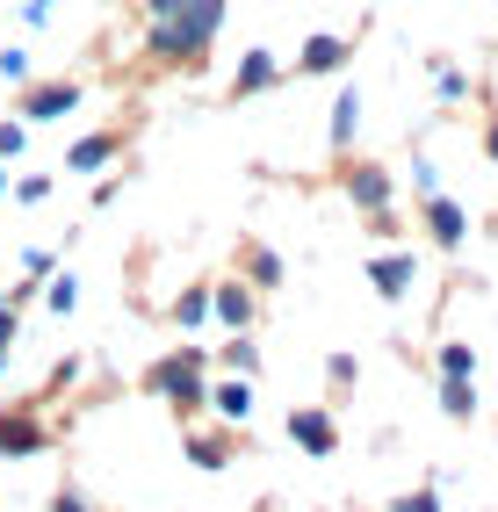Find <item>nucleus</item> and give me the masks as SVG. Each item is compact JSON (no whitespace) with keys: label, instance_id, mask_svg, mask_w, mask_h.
Wrapping results in <instances>:
<instances>
[{"label":"nucleus","instance_id":"1","mask_svg":"<svg viewBox=\"0 0 498 512\" xmlns=\"http://www.w3.org/2000/svg\"><path fill=\"white\" fill-rule=\"evenodd\" d=\"M217 29H224V0H181L174 15L152 22V51L159 58H195Z\"/></svg>","mask_w":498,"mask_h":512},{"label":"nucleus","instance_id":"2","mask_svg":"<svg viewBox=\"0 0 498 512\" xmlns=\"http://www.w3.org/2000/svg\"><path fill=\"white\" fill-rule=\"evenodd\" d=\"M210 361L203 354H174V361H159L152 368V390L166 397V404H181V412H188V404H203L210 397V375H203Z\"/></svg>","mask_w":498,"mask_h":512},{"label":"nucleus","instance_id":"3","mask_svg":"<svg viewBox=\"0 0 498 512\" xmlns=\"http://www.w3.org/2000/svg\"><path fill=\"white\" fill-rule=\"evenodd\" d=\"M419 202H426V231H434L441 253H462V246H470V210H462L455 195L434 188V195H419Z\"/></svg>","mask_w":498,"mask_h":512},{"label":"nucleus","instance_id":"4","mask_svg":"<svg viewBox=\"0 0 498 512\" xmlns=\"http://www.w3.org/2000/svg\"><path fill=\"white\" fill-rule=\"evenodd\" d=\"M347 195H354V210H369L376 224H390V174H383V166H354Z\"/></svg>","mask_w":498,"mask_h":512},{"label":"nucleus","instance_id":"5","mask_svg":"<svg viewBox=\"0 0 498 512\" xmlns=\"http://www.w3.org/2000/svg\"><path fill=\"white\" fill-rule=\"evenodd\" d=\"M289 440H296V448H304V455H332V448H340V426H332V412H289Z\"/></svg>","mask_w":498,"mask_h":512},{"label":"nucleus","instance_id":"6","mask_svg":"<svg viewBox=\"0 0 498 512\" xmlns=\"http://www.w3.org/2000/svg\"><path fill=\"white\" fill-rule=\"evenodd\" d=\"M369 282H376V296H390V303H397V296H412L419 260H412V253H376V260H369Z\"/></svg>","mask_w":498,"mask_h":512},{"label":"nucleus","instance_id":"7","mask_svg":"<svg viewBox=\"0 0 498 512\" xmlns=\"http://www.w3.org/2000/svg\"><path fill=\"white\" fill-rule=\"evenodd\" d=\"M73 109H80V87L73 80H65V87H37V94L22 101V123H58V116H73Z\"/></svg>","mask_w":498,"mask_h":512},{"label":"nucleus","instance_id":"8","mask_svg":"<svg viewBox=\"0 0 498 512\" xmlns=\"http://www.w3.org/2000/svg\"><path fill=\"white\" fill-rule=\"evenodd\" d=\"M210 318H224L231 332H246L260 311H253V289L246 282H224V289H210Z\"/></svg>","mask_w":498,"mask_h":512},{"label":"nucleus","instance_id":"9","mask_svg":"<svg viewBox=\"0 0 498 512\" xmlns=\"http://www.w3.org/2000/svg\"><path fill=\"white\" fill-rule=\"evenodd\" d=\"M44 440H51V433H44L37 419H29V412L0 419V455H15V462H22V455H44Z\"/></svg>","mask_w":498,"mask_h":512},{"label":"nucleus","instance_id":"10","mask_svg":"<svg viewBox=\"0 0 498 512\" xmlns=\"http://www.w3.org/2000/svg\"><path fill=\"white\" fill-rule=\"evenodd\" d=\"M123 152V138H116V130H94V138H80L73 152H65V166H73V174H102V166Z\"/></svg>","mask_w":498,"mask_h":512},{"label":"nucleus","instance_id":"11","mask_svg":"<svg viewBox=\"0 0 498 512\" xmlns=\"http://www.w3.org/2000/svg\"><path fill=\"white\" fill-rule=\"evenodd\" d=\"M275 80H282V65H275L268 51H246V58H239V73H231V94H268Z\"/></svg>","mask_w":498,"mask_h":512},{"label":"nucleus","instance_id":"12","mask_svg":"<svg viewBox=\"0 0 498 512\" xmlns=\"http://www.w3.org/2000/svg\"><path fill=\"white\" fill-rule=\"evenodd\" d=\"M210 404H217L231 426H246V419H253V375H231V383H217V390H210Z\"/></svg>","mask_w":498,"mask_h":512},{"label":"nucleus","instance_id":"13","mask_svg":"<svg viewBox=\"0 0 498 512\" xmlns=\"http://www.w3.org/2000/svg\"><path fill=\"white\" fill-rule=\"evenodd\" d=\"M347 65V44L340 37H311L304 51H296V73H340Z\"/></svg>","mask_w":498,"mask_h":512},{"label":"nucleus","instance_id":"14","mask_svg":"<svg viewBox=\"0 0 498 512\" xmlns=\"http://www.w3.org/2000/svg\"><path fill=\"white\" fill-rule=\"evenodd\" d=\"M354 130H361V94L354 87H340V101H332V145H354Z\"/></svg>","mask_w":498,"mask_h":512},{"label":"nucleus","instance_id":"15","mask_svg":"<svg viewBox=\"0 0 498 512\" xmlns=\"http://www.w3.org/2000/svg\"><path fill=\"white\" fill-rule=\"evenodd\" d=\"M44 311L73 318L80 311V275H58V267H51V275H44Z\"/></svg>","mask_w":498,"mask_h":512},{"label":"nucleus","instance_id":"16","mask_svg":"<svg viewBox=\"0 0 498 512\" xmlns=\"http://www.w3.org/2000/svg\"><path fill=\"white\" fill-rule=\"evenodd\" d=\"M441 412L470 426L477 419V383H448V375H441Z\"/></svg>","mask_w":498,"mask_h":512},{"label":"nucleus","instance_id":"17","mask_svg":"<svg viewBox=\"0 0 498 512\" xmlns=\"http://www.w3.org/2000/svg\"><path fill=\"white\" fill-rule=\"evenodd\" d=\"M246 282H253V289H275V282H282V253L246 246Z\"/></svg>","mask_w":498,"mask_h":512},{"label":"nucleus","instance_id":"18","mask_svg":"<svg viewBox=\"0 0 498 512\" xmlns=\"http://www.w3.org/2000/svg\"><path fill=\"white\" fill-rule=\"evenodd\" d=\"M203 318H210V289H181V303H174V325H181V332H195Z\"/></svg>","mask_w":498,"mask_h":512},{"label":"nucleus","instance_id":"19","mask_svg":"<svg viewBox=\"0 0 498 512\" xmlns=\"http://www.w3.org/2000/svg\"><path fill=\"white\" fill-rule=\"evenodd\" d=\"M441 375L448 383H477V354L470 347H441Z\"/></svg>","mask_w":498,"mask_h":512},{"label":"nucleus","instance_id":"20","mask_svg":"<svg viewBox=\"0 0 498 512\" xmlns=\"http://www.w3.org/2000/svg\"><path fill=\"white\" fill-rule=\"evenodd\" d=\"M224 368H239V375H253V368H260V347H253V332H231V347H224Z\"/></svg>","mask_w":498,"mask_h":512},{"label":"nucleus","instance_id":"21","mask_svg":"<svg viewBox=\"0 0 498 512\" xmlns=\"http://www.w3.org/2000/svg\"><path fill=\"white\" fill-rule=\"evenodd\" d=\"M434 94H441L448 109H455V101L470 94V73H462V65H434Z\"/></svg>","mask_w":498,"mask_h":512},{"label":"nucleus","instance_id":"22","mask_svg":"<svg viewBox=\"0 0 498 512\" xmlns=\"http://www.w3.org/2000/svg\"><path fill=\"white\" fill-rule=\"evenodd\" d=\"M325 383H332V390H354V383H361V361H354V354H332V361H325Z\"/></svg>","mask_w":498,"mask_h":512},{"label":"nucleus","instance_id":"23","mask_svg":"<svg viewBox=\"0 0 498 512\" xmlns=\"http://www.w3.org/2000/svg\"><path fill=\"white\" fill-rule=\"evenodd\" d=\"M224 455H231L224 440H188V462H195V469H224Z\"/></svg>","mask_w":498,"mask_h":512},{"label":"nucleus","instance_id":"24","mask_svg":"<svg viewBox=\"0 0 498 512\" xmlns=\"http://www.w3.org/2000/svg\"><path fill=\"white\" fill-rule=\"evenodd\" d=\"M29 152V123L15 116V123H0V159H22Z\"/></svg>","mask_w":498,"mask_h":512},{"label":"nucleus","instance_id":"25","mask_svg":"<svg viewBox=\"0 0 498 512\" xmlns=\"http://www.w3.org/2000/svg\"><path fill=\"white\" fill-rule=\"evenodd\" d=\"M15 202H22V210H37V202H51V181H44V174H29V181H15Z\"/></svg>","mask_w":498,"mask_h":512},{"label":"nucleus","instance_id":"26","mask_svg":"<svg viewBox=\"0 0 498 512\" xmlns=\"http://www.w3.org/2000/svg\"><path fill=\"white\" fill-rule=\"evenodd\" d=\"M390 512H441V491H434V484H426V491H405Z\"/></svg>","mask_w":498,"mask_h":512},{"label":"nucleus","instance_id":"27","mask_svg":"<svg viewBox=\"0 0 498 512\" xmlns=\"http://www.w3.org/2000/svg\"><path fill=\"white\" fill-rule=\"evenodd\" d=\"M51 15H58V0H22V22L29 29H51Z\"/></svg>","mask_w":498,"mask_h":512},{"label":"nucleus","instance_id":"28","mask_svg":"<svg viewBox=\"0 0 498 512\" xmlns=\"http://www.w3.org/2000/svg\"><path fill=\"white\" fill-rule=\"evenodd\" d=\"M22 267H29V275H37V282H44L51 267H58V253H51V246H29V253H22Z\"/></svg>","mask_w":498,"mask_h":512},{"label":"nucleus","instance_id":"29","mask_svg":"<svg viewBox=\"0 0 498 512\" xmlns=\"http://www.w3.org/2000/svg\"><path fill=\"white\" fill-rule=\"evenodd\" d=\"M15 332H22V325H15V311H8V296H0V361H8V347H15Z\"/></svg>","mask_w":498,"mask_h":512},{"label":"nucleus","instance_id":"30","mask_svg":"<svg viewBox=\"0 0 498 512\" xmlns=\"http://www.w3.org/2000/svg\"><path fill=\"white\" fill-rule=\"evenodd\" d=\"M29 73V51H0V80H22Z\"/></svg>","mask_w":498,"mask_h":512},{"label":"nucleus","instance_id":"31","mask_svg":"<svg viewBox=\"0 0 498 512\" xmlns=\"http://www.w3.org/2000/svg\"><path fill=\"white\" fill-rule=\"evenodd\" d=\"M412 181H419V195H434V188H441V174H434V159H412Z\"/></svg>","mask_w":498,"mask_h":512},{"label":"nucleus","instance_id":"32","mask_svg":"<svg viewBox=\"0 0 498 512\" xmlns=\"http://www.w3.org/2000/svg\"><path fill=\"white\" fill-rule=\"evenodd\" d=\"M51 512H87V498H80V491H58V498H51Z\"/></svg>","mask_w":498,"mask_h":512},{"label":"nucleus","instance_id":"33","mask_svg":"<svg viewBox=\"0 0 498 512\" xmlns=\"http://www.w3.org/2000/svg\"><path fill=\"white\" fill-rule=\"evenodd\" d=\"M174 8H181V0H145V15H152V22H159V15H174Z\"/></svg>","mask_w":498,"mask_h":512},{"label":"nucleus","instance_id":"34","mask_svg":"<svg viewBox=\"0 0 498 512\" xmlns=\"http://www.w3.org/2000/svg\"><path fill=\"white\" fill-rule=\"evenodd\" d=\"M484 152H491V159H498V123H491V130H484Z\"/></svg>","mask_w":498,"mask_h":512},{"label":"nucleus","instance_id":"35","mask_svg":"<svg viewBox=\"0 0 498 512\" xmlns=\"http://www.w3.org/2000/svg\"><path fill=\"white\" fill-rule=\"evenodd\" d=\"M0 202H8V174H0Z\"/></svg>","mask_w":498,"mask_h":512},{"label":"nucleus","instance_id":"36","mask_svg":"<svg viewBox=\"0 0 498 512\" xmlns=\"http://www.w3.org/2000/svg\"><path fill=\"white\" fill-rule=\"evenodd\" d=\"M0 368H8V361H0Z\"/></svg>","mask_w":498,"mask_h":512}]
</instances>
